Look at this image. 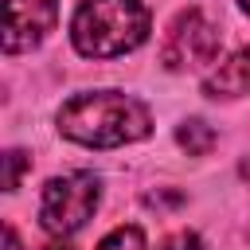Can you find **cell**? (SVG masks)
I'll use <instances>...</instances> for the list:
<instances>
[{
    "mask_svg": "<svg viewBox=\"0 0 250 250\" xmlns=\"http://www.w3.org/2000/svg\"><path fill=\"white\" fill-rule=\"evenodd\" d=\"M59 129L62 137L90 145V148H117L129 141L148 137L152 117L145 109V102L117 94V90H90V94H74L62 109H59Z\"/></svg>",
    "mask_w": 250,
    "mask_h": 250,
    "instance_id": "1",
    "label": "cell"
},
{
    "mask_svg": "<svg viewBox=\"0 0 250 250\" xmlns=\"http://www.w3.org/2000/svg\"><path fill=\"white\" fill-rule=\"evenodd\" d=\"M148 35L145 0H86L74 12L70 39L86 59H113L141 47Z\"/></svg>",
    "mask_w": 250,
    "mask_h": 250,
    "instance_id": "2",
    "label": "cell"
},
{
    "mask_svg": "<svg viewBox=\"0 0 250 250\" xmlns=\"http://www.w3.org/2000/svg\"><path fill=\"white\" fill-rule=\"evenodd\" d=\"M98 195H102V184L94 172H66V176H55L47 180L43 188V199H39V223L51 230V234H74L86 227V219L94 215L98 207Z\"/></svg>",
    "mask_w": 250,
    "mask_h": 250,
    "instance_id": "3",
    "label": "cell"
},
{
    "mask_svg": "<svg viewBox=\"0 0 250 250\" xmlns=\"http://www.w3.org/2000/svg\"><path fill=\"white\" fill-rule=\"evenodd\" d=\"M219 59V27L199 12V8H184L160 43V62L168 70H195Z\"/></svg>",
    "mask_w": 250,
    "mask_h": 250,
    "instance_id": "4",
    "label": "cell"
},
{
    "mask_svg": "<svg viewBox=\"0 0 250 250\" xmlns=\"http://www.w3.org/2000/svg\"><path fill=\"white\" fill-rule=\"evenodd\" d=\"M8 8V31H4V51H31L47 39V31L59 20V4L55 0H4Z\"/></svg>",
    "mask_w": 250,
    "mask_h": 250,
    "instance_id": "5",
    "label": "cell"
},
{
    "mask_svg": "<svg viewBox=\"0 0 250 250\" xmlns=\"http://www.w3.org/2000/svg\"><path fill=\"white\" fill-rule=\"evenodd\" d=\"M207 98H242L250 94V47H238L230 59H223L207 78H203Z\"/></svg>",
    "mask_w": 250,
    "mask_h": 250,
    "instance_id": "6",
    "label": "cell"
},
{
    "mask_svg": "<svg viewBox=\"0 0 250 250\" xmlns=\"http://www.w3.org/2000/svg\"><path fill=\"white\" fill-rule=\"evenodd\" d=\"M176 141H180V148H188L191 156H203V152L215 145V133H211V125H207V121L191 117V121H184V125L176 129Z\"/></svg>",
    "mask_w": 250,
    "mask_h": 250,
    "instance_id": "7",
    "label": "cell"
},
{
    "mask_svg": "<svg viewBox=\"0 0 250 250\" xmlns=\"http://www.w3.org/2000/svg\"><path fill=\"white\" fill-rule=\"evenodd\" d=\"M98 250H145V230L133 227V223H129V227L121 223V227H113V230L98 242Z\"/></svg>",
    "mask_w": 250,
    "mask_h": 250,
    "instance_id": "8",
    "label": "cell"
},
{
    "mask_svg": "<svg viewBox=\"0 0 250 250\" xmlns=\"http://www.w3.org/2000/svg\"><path fill=\"white\" fill-rule=\"evenodd\" d=\"M156 250H207L203 242H199V234H191V230H180V234H172V238H164Z\"/></svg>",
    "mask_w": 250,
    "mask_h": 250,
    "instance_id": "9",
    "label": "cell"
},
{
    "mask_svg": "<svg viewBox=\"0 0 250 250\" xmlns=\"http://www.w3.org/2000/svg\"><path fill=\"white\" fill-rule=\"evenodd\" d=\"M23 164H27V156H23L20 148H12V152H8V191L20 188V172H23Z\"/></svg>",
    "mask_w": 250,
    "mask_h": 250,
    "instance_id": "10",
    "label": "cell"
},
{
    "mask_svg": "<svg viewBox=\"0 0 250 250\" xmlns=\"http://www.w3.org/2000/svg\"><path fill=\"white\" fill-rule=\"evenodd\" d=\"M238 172H242V180H246V184H250V156H246V160H242V168H238Z\"/></svg>",
    "mask_w": 250,
    "mask_h": 250,
    "instance_id": "11",
    "label": "cell"
},
{
    "mask_svg": "<svg viewBox=\"0 0 250 250\" xmlns=\"http://www.w3.org/2000/svg\"><path fill=\"white\" fill-rule=\"evenodd\" d=\"M43 250H70L66 242H51V246H43Z\"/></svg>",
    "mask_w": 250,
    "mask_h": 250,
    "instance_id": "12",
    "label": "cell"
},
{
    "mask_svg": "<svg viewBox=\"0 0 250 250\" xmlns=\"http://www.w3.org/2000/svg\"><path fill=\"white\" fill-rule=\"evenodd\" d=\"M238 4H242V8H246V12H250V0H238Z\"/></svg>",
    "mask_w": 250,
    "mask_h": 250,
    "instance_id": "13",
    "label": "cell"
}]
</instances>
